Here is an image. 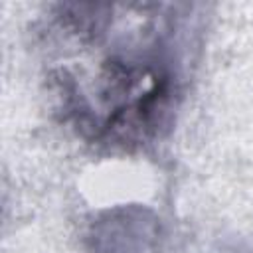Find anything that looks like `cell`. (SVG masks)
<instances>
[{
	"label": "cell",
	"instance_id": "obj_1",
	"mask_svg": "<svg viewBox=\"0 0 253 253\" xmlns=\"http://www.w3.org/2000/svg\"><path fill=\"white\" fill-rule=\"evenodd\" d=\"M182 4H57L47 18L49 75L79 130L97 142L144 144L168 126L182 87Z\"/></svg>",
	"mask_w": 253,
	"mask_h": 253
}]
</instances>
